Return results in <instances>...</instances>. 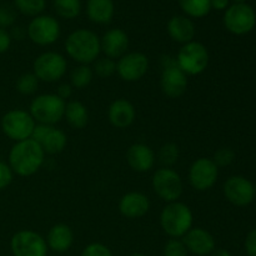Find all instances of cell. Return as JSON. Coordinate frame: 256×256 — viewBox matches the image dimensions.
Instances as JSON below:
<instances>
[{"label":"cell","mask_w":256,"mask_h":256,"mask_svg":"<svg viewBox=\"0 0 256 256\" xmlns=\"http://www.w3.org/2000/svg\"><path fill=\"white\" fill-rule=\"evenodd\" d=\"M45 152L32 139L18 142L9 152V166L19 176H32L42 168Z\"/></svg>","instance_id":"6da1fadb"},{"label":"cell","mask_w":256,"mask_h":256,"mask_svg":"<svg viewBox=\"0 0 256 256\" xmlns=\"http://www.w3.org/2000/svg\"><path fill=\"white\" fill-rule=\"evenodd\" d=\"M66 54L79 64L89 65L98 59L102 52L100 38L88 29H76L70 32L65 40Z\"/></svg>","instance_id":"7a4b0ae2"},{"label":"cell","mask_w":256,"mask_h":256,"mask_svg":"<svg viewBox=\"0 0 256 256\" xmlns=\"http://www.w3.org/2000/svg\"><path fill=\"white\" fill-rule=\"evenodd\" d=\"M192 212L186 204L182 202H168L160 214V225L168 236L180 239L192 228Z\"/></svg>","instance_id":"3957f363"},{"label":"cell","mask_w":256,"mask_h":256,"mask_svg":"<svg viewBox=\"0 0 256 256\" xmlns=\"http://www.w3.org/2000/svg\"><path fill=\"white\" fill-rule=\"evenodd\" d=\"M66 102L56 94H42L30 104V115L38 124L54 125L64 118Z\"/></svg>","instance_id":"277c9868"},{"label":"cell","mask_w":256,"mask_h":256,"mask_svg":"<svg viewBox=\"0 0 256 256\" xmlns=\"http://www.w3.org/2000/svg\"><path fill=\"white\" fill-rule=\"evenodd\" d=\"M178 66L186 75H200L206 70L210 62V55L206 46L199 42H190L180 48L176 55Z\"/></svg>","instance_id":"5b68a950"},{"label":"cell","mask_w":256,"mask_h":256,"mask_svg":"<svg viewBox=\"0 0 256 256\" xmlns=\"http://www.w3.org/2000/svg\"><path fill=\"white\" fill-rule=\"evenodd\" d=\"M188 75L178 66L176 59L172 56L162 58V72L160 86L168 98L178 99L182 96L188 89Z\"/></svg>","instance_id":"8992f818"},{"label":"cell","mask_w":256,"mask_h":256,"mask_svg":"<svg viewBox=\"0 0 256 256\" xmlns=\"http://www.w3.org/2000/svg\"><path fill=\"white\" fill-rule=\"evenodd\" d=\"M68 70L66 59L56 52L40 54L32 62V72L39 82H56Z\"/></svg>","instance_id":"52a82bcc"},{"label":"cell","mask_w":256,"mask_h":256,"mask_svg":"<svg viewBox=\"0 0 256 256\" xmlns=\"http://www.w3.org/2000/svg\"><path fill=\"white\" fill-rule=\"evenodd\" d=\"M35 125L36 122L30 112L22 109L10 110L2 119V132L15 142L30 139Z\"/></svg>","instance_id":"ba28073f"},{"label":"cell","mask_w":256,"mask_h":256,"mask_svg":"<svg viewBox=\"0 0 256 256\" xmlns=\"http://www.w3.org/2000/svg\"><path fill=\"white\" fill-rule=\"evenodd\" d=\"M152 185L155 194L166 202H178L184 189L182 176L172 168L158 169L152 175Z\"/></svg>","instance_id":"9c48e42d"},{"label":"cell","mask_w":256,"mask_h":256,"mask_svg":"<svg viewBox=\"0 0 256 256\" xmlns=\"http://www.w3.org/2000/svg\"><path fill=\"white\" fill-rule=\"evenodd\" d=\"M225 28L234 35L249 34L256 25V14L246 2L232 4L224 12Z\"/></svg>","instance_id":"30bf717a"},{"label":"cell","mask_w":256,"mask_h":256,"mask_svg":"<svg viewBox=\"0 0 256 256\" xmlns=\"http://www.w3.org/2000/svg\"><path fill=\"white\" fill-rule=\"evenodd\" d=\"M60 32V24L54 16L38 15L28 25L26 35L34 44L48 46L59 39Z\"/></svg>","instance_id":"8fae6325"},{"label":"cell","mask_w":256,"mask_h":256,"mask_svg":"<svg viewBox=\"0 0 256 256\" xmlns=\"http://www.w3.org/2000/svg\"><path fill=\"white\" fill-rule=\"evenodd\" d=\"M10 249L14 256H48L46 240L32 230H20L12 235Z\"/></svg>","instance_id":"7c38bea8"},{"label":"cell","mask_w":256,"mask_h":256,"mask_svg":"<svg viewBox=\"0 0 256 256\" xmlns=\"http://www.w3.org/2000/svg\"><path fill=\"white\" fill-rule=\"evenodd\" d=\"M219 176V168L212 159L199 158L192 164L189 169L190 185L198 192H206L212 189Z\"/></svg>","instance_id":"4fadbf2b"},{"label":"cell","mask_w":256,"mask_h":256,"mask_svg":"<svg viewBox=\"0 0 256 256\" xmlns=\"http://www.w3.org/2000/svg\"><path fill=\"white\" fill-rule=\"evenodd\" d=\"M224 195L235 206H248L255 199V185L249 179L240 175L230 176L224 184Z\"/></svg>","instance_id":"5bb4252c"},{"label":"cell","mask_w":256,"mask_h":256,"mask_svg":"<svg viewBox=\"0 0 256 256\" xmlns=\"http://www.w3.org/2000/svg\"><path fill=\"white\" fill-rule=\"evenodd\" d=\"M149 69V59L139 52H126L116 62V72L124 82H134L145 76Z\"/></svg>","instance_id":"9a60e30c"},{"label":"cell","mask_w":256,"mask_h":256,"mask_svg":"<svg viewBox=\"0 0 256 256\" xmlns=\"http://www.w3.org/2000/svg\"><path fill=\"white\" fill-rule=\"evenodd\" d=\"M182 240L188 252L196 256H209L215 250L214 236L202 228H192Z\"/></svg>","instance_id":"2e32d148"},{"label":"cell","mask_w":256,"mask_h":256,"mask_svg":"<svg viewBox=\"0 0 256 256\" xmlns=\"http://www.w3.org/2000/svg\"><path fill=\"white\" fill-rule=\"evenodd\" d=\"M100 48L105 56L109 59H120L122 55L126 54L129 48V36L119 28L110 29L100 39Z\"/></svg>","instance_id":"e0dca14e"},{"label":"cell","mask_w":256,"mask_h":256,"mask_svg":"<svg viewBox=\"0 0 256 256\" xmlns=\"http://www.w3.org/2000/svg\"><path fill=\"white\" fill-rule=\"evenodd\" d=\"M155 152L149 145L136 142L126 152V162L134 172H148L155 165Z\"/></svg>","instance_id":"ac0fdd59"},{"label":"cell","mask_w":256,"mask_h":256,"mask_svg":"<svg viewBox=\"0 0 256 256\" xmlns=\"http://www.w3.org/2000/svg\"><path fill=\"white\" fill-rule=\"evenodd\" d=\"M150 210V200L142 192H130L119 202V212L128 219H139Z\"/></svg>","instance_id":"d6986e66"},{"label":"cell","mask_w":256,"mask_h":256,"mask_svg":"<svg viewBox=\"0 0 256 256\" xmlns=\"http://www.w3.org/2000/svg\"><path fill=\"white\" fill-rule=\"evenodd\" d=\"M136 118L135 108L129 100L120 99L114 100L108 109V119L110 124L116 129H126L134 122Z\"/></svg>","instance_id":"ffe728a7"},{"label":"cell","mask_w":256,"mask_h":256,"mask_svg":"<svg viewBox=\"0 0 256 256\" xmlns=\"http://www.w3.org/2000/svg\"><path fill=\"white\" fill-rule=\"evenodd\" d=\"M166 30L169 36L179 44H188L195 36V25L192 19L184 15H175L168 22Z\"/></svg>","instance_id":"44dd1931"},{"label":"cell","mask_w":256,"mask_h":256,"mask_svg":"<svg viewBox=\"0 0 256 256\" xmlns=\"http://www.w3.org/2000/svg\"><path fill=\"white\" fill-rule=\"evenodd\" d=\"M45 240L50 250L55 252H65L74 242V232L69 225L59 222L50 228Z\"/></svg>","instance_id":"7402d4cb"},{"label":"cell","mask_w":256,"mask_h":256,"mask_svg":"<svg viewBox=\"0 0 256 256\" xmlns=\"http://www.w3.org/2000/svg\"><path fill=\"white\" fill-rule=\"evenodd\" d=\"M115 6L112 0H88L86 15L95 24L104 25L112 22Z\"/></svg>","instance_id":"603a6c76"},{"label":"cell","mask_w":256,"mask_h":256,"mask_svg":"<svg viewBox=\"0 0 256 256\" xmlns=\"http://www.w3.org/2000/svg\"><path fill=\"white\" fill-rule=\"evenodd\" d=\"M68 136L62 130L56 129L54 125L50 126L45 136L39 142V145L44 150L45 154L55 155L62 152L66 148Z\"/></svg>","instance_id":"cb8c5ba5"},{"label":"cell","mask_w":256,"mask_h":256,"mask_svg":"<svg viewBox=\"0 0 256 256\" xmlns=\"http://www.w3.org/2000/svg\"><path fill=\"white\" fill-rule=\"evenodd\" d=\"M64 118L74 129H84L89 122V112L86 106L78 100H72L65 105Z\"/></svg>","instance_id":"d4e9b609"},{"label":"cell","mask_w":256,"mask_h":256,"mask_svg":"<svg viewBox=\"0 0 256 256\" xmlns=\"http://www.w3.org/2000/svg\"><path fill=\"white\" fill-rule=\"evenodd\" d=\"M178 2L188 18L202 19L212 12L210 0H178Z\"/></svg>","instance_id":"484cf974"},{"label":"cell","mask_w":256,"mask_h":256,"mask_svg":"<svg viewBox=\"0 0 256 256\" xmlns=\"http://www.w3.org/2000/svg\"><path fill=\"white\" fill-rule=\"evenodd\" d=\"M55 12L62 19H75L82 12L80 0H52Z\"/></svg>","instance_id":"4316f807"},{"label":"cell","mask_w":256,"mask_h":256,"mask_svg":"<svg viewBox=\"0 0 256 256\" xmlns=\"http://www.w3.org/2000/svg\"><path fill=\"white\" fill-rule=\"evenodd\" d=\"M92 78H94V72H92V68L89 65L80 64L74 68L70 74V82H72L70 85L75 89H84L88 85H90Z\"/></svg>","instance_id":"83f0119b"},{"label":"cell","mask_w":256,"mask_h":256,"mask_svg":"<svg viewBox=\"0 0 256 256\" xmlns=\"http://www.w3.org/2000/svg\"><path fill=\"white\" fill-rule=\"evenodd\" d=\"M15 9L26 16H38L45 9V0H14Z\"/></svg>","instance_id":"f1b7e54d"},{"label":"cell","mask_w":256,"mask_h":256,"mask_svg":"<svg viewBox=\"0 0 256 256\" xmlns=\"http://www.w3.org/2000/svg\"><path fill=\"white\" fill-rule=\"evenodd\" d=\"M179 146L174 142H168L160 148L159 152H158V158L159 162L164 165V168H170L179 160Z\"/></svg>","instance_id":"f546056e"},{"label":"cell","mask_w":256,"mask_h":256,"mask_svg":"<svg viewBox=\"0 0 256 256\" xmlns=\"http://www.w3.org/2000/svg\"><path fill=\"white\" fill-rule=\"evenodd\" d=\"M39 86V80L34 72H25L20 75L16 80V90L22 95H32L36 92Z\"/></svg>","instance_id":"4dcf8cb0"},{"label":"cell","mask_w":256,"mask_h":256,"mask_svg":"<svg viewBox=\"0 0 256 256\" xmlns=\"http://www.w3.org/2000/svg\"><path fill=\"white\" fill-rule=\"evenodd\" d=\"M92 72L98 75L99 78H110L116 72V62L109 58H98L94 62V66H92Z\"/></svg>","instance_id":"1f68e13d"},{"label":"cell","mask_w":256,"mask_h":256,"mask_svg":"<svg viewBox=\"0 0 256 256\" xmlns=\"http://www.w3.org/2000/svg\"><path fill=\"white\" fill-rule=\"evenodd\" d=\"M235 160V152L234 150L230 149V148H222V149L216 150L212 158V162H215L218 168H225L229 166L230 164H232V162Z\"/></svg>","instance_id":"d6a6232c"},{"label":"cell","mask_w":256,"mask_h":256,"mask_svg":"<svg viewBox=\"0 0 256 256\" xmlns=\"http://www.w3.org/2000/svg\"><path fill=\"white\" fill-rule=\"evenodd\" d=\"M188 249L182 239L168 240L164 246V256H188Z\"/></svg>","instance_id":"836d02e7"},{"label":"cell","mask_w":256,"mask_h":256,"mask_svg":"<svg viewBox=\"0 0 256 256\" xmlns=\"http://www.w3.org/2000/svg\"><path fill=\"white\" fill-rule=\"evenodd\" d=\"M16 20V12L10 5H0V28L12 26Z\"/></svg>","instance_id":"e575fe53"},{"label":"cell","mask_w":256,"mask_h":256,"mask_svg":"<svg viewBox=\"0 0 256 256\" xmlns=\"http://www.w3.org/2000/svg\"><path fill=\"white\" fill-rule=\"evenodd\" d=\"M82 256H112V252L102 242H92L84 248Z\"/></svg>","instance_id":"d590c367"},{"label":"cell","mask_w":256,"mask_h":256,"mask_svg":"<svg viewBox=\"0 0 256 256\" xmlns=\"http://www.w3.org/2000/svg\"><path fill=\"white\" fill-rule=\"evenodd\" d=\"M12 170L9 166V164L0 162V190L5 189L9 186L12 182Z\"/></svg>","instance_id":"8d00e7d4"},{"label":"cell","mask_w":256,"mask_h":256,"mask_svg":"<svg viewBox=\"0 0 256 256\" xmlns=\"http://www.w3.org/2000/svg\"><path fill=\"white\" fill-rule=\"evenodd\" d=\"M245 250L249 256H256V229L248 234L245 239Z\"/></svg>","instance_id":"74e56055"},{"label":"cell","mask_w":256,"mask_h":256,"mask_svg":"<svg viewBox=\"0 0 256 256\" xmlns=\"http://www.w3.org/2000/svg\"><path fill=\"white\" fill-rule=\"evenodd\" d=\"M12 45V35L5 29L0 28V54L8 52Z\"/></svg>","instance_id":"f35d334b"},{"label":"cell","mask_w":256,"mask_h":256,"mask_svg":"<svg viewBox=\"0 0 256 256\" xmlns=\"http://www.w3.org/2000/svg\"><path fill=\"white\" fill-rule=\"evenodd\" d=\"M72 86L70 84H62L58 86L56 90V95L59 98H62V100H66L72 96Z\"/></svg>","instance_id":"ab89813d"},{"label":"cell","mask_w":256,"mask_h":256,"mask_svg":"<svg viewBox=\"0 0 256 256\" xmlns=\"http://www.w3.org/2000/svg\"><path fill=\"white\" fill-rule=\"evenodd\" d=\"M212 9L226 10L230 6V0H210Z\"/></svg>","instance_id":"60d3db41"},{"label":"cell","mask_w":256,"mask_h":256,"mask_svg":"<svg viewBox=\"0 0 256 256\" xmlns=\"http://www.w3.org/2000/svg\"><path fill=\"white\" fill-rule=\"evenodd\" d=\"M209 256H232V254L225 249H215Z\"/></svg>","instance_id":"b9f144b4"},{"label":"cell","mask_w":256,"mask_h":256,"mask_svg":"<svg viewBox=\"0 0 256 256\" xmlns=\"http://www.w3.org/2000/svg\"><path fill=\"white\" fill-rule=\"evenodd\" d=\"M25 34H26V32H22V28H15L14 32H12V36H14L15 39L19 40H22Z\"/></svg>","instance_id":"7bdbcfd3"},{"label":"cell","mask_w":256,"mask_h":256,"mask_svg":"<svg viewBox=\"0 0 256 256\" xmlns=\"http://www.w3.org/2000/svg\"><path fill=\"white\" fill-rule=\"evenodd\" d=\"M234 2V4H242V2H245L246 0H232Z\"/></svg>","instance_id":"ee69618b"},{"label":"cell","mask_w":256,"mask_h":256,"mask_svg":"<svg viewBox=\"0 0 256 256\" xmlns=\"http://www.w3.org/2000/svg\"><path fill=\"white\" fill-rule=\"evenodd\" d=\"M132 256H148V255H145V254H134V255H132Z\"/></svg>","instance_id":"f6af8a7d"},{"label":"cell","mask_w":256,"mask_h":256,"mask_svg":"<svg viewBox=\"0 0 256 256\" xmlns=\"http://www.w3.org/2000/svg\"><path fill=\"white\" fill-rule=\"evenodd\" d=\"M255 192H256V185H255Z\"/></svg>","instance_id":"bcb514c9"},{"label":"cell","mask_w":256,"mask_h":256,"mask_svg":"<svg viewBox=\"0 0 256 256\" xmlns=\"http://www.w3.org/2000/svg\"><path fill=\"white\" fill-rule=\"evenodd\" d=\"M0 2H2V0H0Z\"/></svg>","instance_id":"7dc6e473"}]
</instances>
